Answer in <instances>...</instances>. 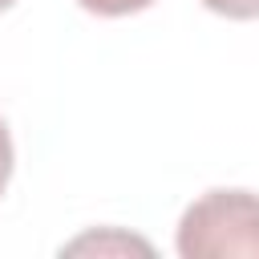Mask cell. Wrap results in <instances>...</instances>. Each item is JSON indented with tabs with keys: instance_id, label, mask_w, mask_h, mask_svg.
Segmentation results:
<instances>
[{
	"instance_id": "cell-1",
	"label": "cell",
	"mask_w": 259,
	"mask_h": 259,
	"mask_svg": "<svg viewBox=\"0 0 259 259\" xmlns=\"http://www.w3.org/2000/svg\"><path fill=\"white\" fill-rule=\"evenodd\" d=\"M182 259H231L259 255V194L251 190H206L182 210L178 223Z\"/></svg>"
},
{
	"instance_id": "cell-2",
	"label": "cell",
	"mask_w": 259,
	"mask_h": 259,
	"mask_svg": "<svg viewBox=\"0 0 259 259\" xmlns=\"http://www.w3.org/2000/svg\"><path fill=\"white\" fill-rule=\"evenodd\" d=\"M85 12H93V16H130V12H142V8H150L154 0H77Z\"/></svg>"
},
{
	"instance_id": "cell-3",
	"label": "cell",
	"mask_w": 259,
	"mask_h": 259,
	"mask_svg": "<svg viewBox=\"0 0 259 259\" xmlns=\"http://www.w3.org/2000/svg\"><path fill=\"white\" fill-rule=\"evenodd\" d=\"M85 247H125V251H142V255H150V243H142V239H125V235H105V239H97V235H89V239H77V243H69V251H85Z\"/></svg>"
},
{
	"instance_id": "cell-4",
	"label": "cell",
	"mask_w": 259,
	"mask_h": 259,
	"mask_svg": "<svg viewBox=\"0 0 259 259\" xmlns=\"http://www.w3.org/2000/svg\"><path fill=\"white\" fill-rule=\"evenodd\" d=\"M202 4L227 20H259V0H202Z\"/></svg>"
},
{
	"instance_id": "cell-5",
	"label": "cell",
	"mask_w": 259,
	"mask_h": 259,
	"mask_svg": "<svg viewBox=\"0 0 259 259\" xmlns=\"http://www.w3.org/2000/svg\"><path fill=\"white\" fill-rule=\"evenodd\" d=\"M12 166H16V150H12V134L0 117V194L8 190V178H12Z\"/></svg>"
},
{
	"instance_id": "cell-6",
	"label": "cell",
	"mask_w": 259,
	"mask_h": 259,
	"mask_svg": "<svg viewBox=\"0 0 259 259\" xmlns=\"http://www.w3.org/2000/svg\"><path fill=\"white\" fill-rule=\"evenodd\" d=\"M12 4H16V0H0V12H4V8H12Z\"/></svg>"
}]
</instances>
